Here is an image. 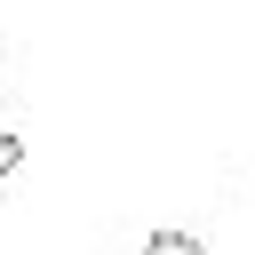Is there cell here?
Returning <instances> with one entry per match:
<instances>
[{"label":"cell","mask_w":255,"mask_h":255,"mask_svg":"<svg viewBox=\"0 0 255 255\" xmlns=\"http://www.w3.org/2000/svg\"><path fill=\"white\" fill-rule=\"evenodd\" d=\"M143 255H207V247H199L191 231H151V239H143Z\"/></svg>","instance_id":"6da1fadb"},{"label":"cell","mask_w":255,"mask_h":255,"mask_svg":"<svg viewBox=\"0 0 255 255\" xmlns=\"http://www.w3.org/2000/svg\"><path fill=\"white\" fill-rule=\"evenodd\" d=\"M16 159H24V135H0V175H16Z\"/></svg>","instance_id":"7a4b0ae2"}]
</instances>
